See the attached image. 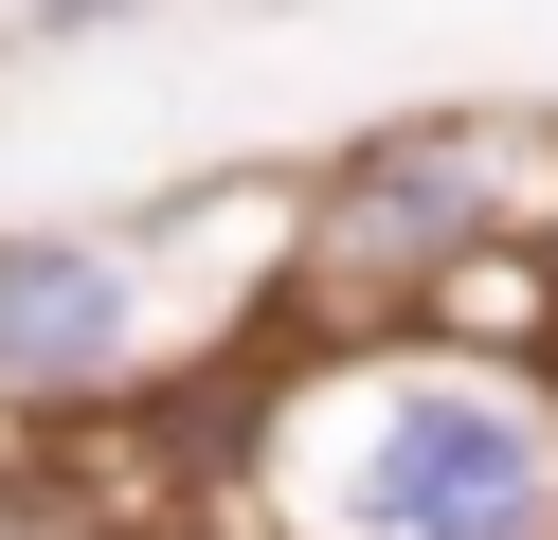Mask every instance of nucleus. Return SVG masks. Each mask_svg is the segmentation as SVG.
<instances>
[{
  "label": "nucleus",
  "mask_w": 558,
  "mask_h": 540,
  "mask_svg": "<svg viewBox=\"0 0 558 540\" xmlns=\"http://www.w3.org/2000/svg\"><path fill=\"white\" fill-rule=\"evenodd\" d=\"M234 540H558V360L361 324L253 379Z\"/></svg>",
  "instance_id": "f257e3e1"
},
{
  "label": "nucleus",
  "mask_w": 558,
  "mask_h": 540,
  "mask_svg": "<svg viewBox=\"0 0 558 540\" xmlns=\"http://www.w3.org/2000/svg\"><path fill=\"white\" fill-rule=\"evenodd\" d=\"M181 252L126 235V216H19L0 235V432H73L109 396L162 379L181 343Z\"/></svg>",
  "instance_id": "f03ea898"
},
{
  "label": "nucleus",
  "mask_w": 558,
  "mask_h": 540,
  "mask_svg": "<svg viewBox=\"0 0 558 540\" xmlns=\"http://www.w3.org/2000/svg\"><path fill=\"white\" fill-rule=\"evenodd\" d=\"M0 540H126L90 468H54V432H0Z\"/></svg>",
  "instance_id": "7ed1b4c3"
},
{
  "label": "nucleus",
  "mask_w": 558,
  "mask_h": 540,
  "mask_svg": "<svg viewBox=\"0 0 558 540\" xmlns=\"http://www.w3.org/2000/svg\"><path fill=\"white\" fill-rule=\"evenodd\" d=\"M181 540H234V523H181Z\"/></svg>",
  "instance_id": "20e7f679"
},
{
  "label": "nucleus",
  "mask_w": 558,
  "mask_h": 540,
  "mask_svg": "<svg viewBox=\"0 0 558 540\" xmlns=\"http://www.w3.org/2000/svg\"><path fill=\"white\" fill-rule=\"evenodd\" d=\"M0 19H37V0H0Z\"/></svg>",
  "instance_id": "39448f33"
}]
</instances>
